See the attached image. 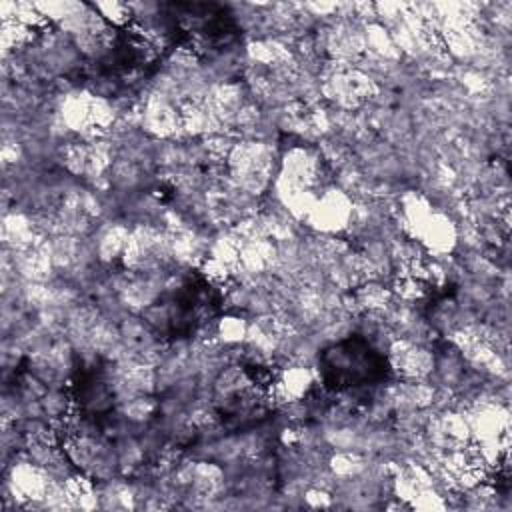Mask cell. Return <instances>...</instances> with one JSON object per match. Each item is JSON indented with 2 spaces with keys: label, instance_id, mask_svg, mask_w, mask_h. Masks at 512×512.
<instances>
[{
  "label": "cell",
  "instance_id": "obj_1",
  "mask_svg": "<svg viewBox=\"0 0 512 512\" xmlns=\"http://www.w3.org/2000/svg\"><path fill=\"white\" fill-rule=\"evenodd\" d=\"M386 362L364 338H348L322 356V376L328 388L344 390L384 378Z\"/></svg>",
  "mask_w": 512,
  "mask_h": 512
}]
</instances>
